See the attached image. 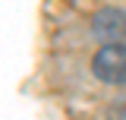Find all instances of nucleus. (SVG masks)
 <instances>
[{
    "mask_svg": "<svg viewBox=\"0 0 126 120\" xmlns=\"http://www.w3.org/2000/svg\"><path fill=\"white\" fill-rule=\"evenodd\" d=\"M92 73L107 85L126 82V44H104L92 60Z\"/></svg>",
    "mask_w": 126,
    "mask_h": 120,
    "instance_id": "nucleus-1",
    "label": "nucleus"
},
{
    "mask_svg": "<svg viewBox=\"0 0 126 120\" xmlns=\"http://www.w3.org/2000/svg\"><path fill=\"white\" fill-rule=\"evenodd\" d=\"M92 32L104 44H123L126 41V10L120 6H104L92 16Z\"/></svg>",
    "mask_w": 126,
    "mask_h": 120,
    "instance_id": "nucleus-2",
    "label": "nucleus"
}]
</instances>
